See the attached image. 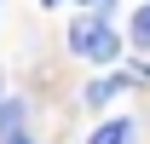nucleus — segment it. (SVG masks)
<instances>
[{
  "label": "nucleus",
  "instance_id": "1",
  "mask_svg": "<svg viewBox=\"0 0 150 144\" xmlns=\"http://www.w3.org/2000/svg\"><path fill=\"white\" fill-rule=\"evenodd\" d=\"M69 52L87 58V64H115V58H121V35H115L104 18H75V29H69Z\"/></svg>",
  "mask_w": 150,
  "mask_h": 144
},
{
  "label": "nucleus",
  "instance_id": "2",
  "mask_svg": "<svg viewBox=\"0 0 150 144\" xmlns=\"http://www.w3.org/2000/svg\"><path fill=\"white\" fill-rule=\"evenodd\" d=\"M121 92H127V75H98V81H93V87H87V92H81V104H110V98H121Z\"/></svg>",
  "mask_w": 150,
  "mask_h": 144
},
{
  "label": "nucleus",
  "instance_id": "3",
  "mask_svg": "<svg viewBox=\"0 0 150 144\" xmlns=\"http://www.w3.org/2000/svg\"><path fill=\"white\" fill-rule=\"evenodd\" d=\"M87 144H133V121H121V115L115 121H98V133Z\"/></svg>",
  "mask_w": 150,
  "mask_h": 144
},
{
  "label": "nucleus",
  "instance_id": "4",
  "mask_svg": "<svg viewBox=\"0 0 150 144\" xmlns=\"http://www.w3.org/2000/svg\"><path fill=\"white\" fill-rule=\"evenodd\" d=\"M12 133H23V104H18V98L0 104V138H12Z\"/></svg>",
  "mask_w": 150,
  "mask_h": 144
},
{
  "label": "nucleus",
  "instance_id": "5",
  "mask_svg": "<svg viewBox=\"0 0 150 144\" xmlns=\"http://www.w3.org/2000/svg\"><path fill=\"white\" fill-rule=\"evenodd\" d=\"M127 29H133V46H150V0H144V6H139V12H133V23H127Z\"/></svg>",
  "mask_w": 150,
  "mask_h": 144
},
{
  "label": "nucleus",
  "instance_id": "6",
  "mask_svg": "<svg viewBox=\"0 0 150 144\" xmlns=\"http://www.w3.org/2000/svg\"><path fill=\"white\" fill-rule=\"evenodd\" d=\"M6 144H29V138H23V133H12V138H6Z\"/></svg>",
  "mask_w": 150,
  "mask_h": 144
},
{
  "label": "nucleus",
  "instance_id": "7",
  "mask_svg": "<svg viewBox=\"0 0 150 144\" xmlns=\"http://www.w3.org/2000/svg\"><path fill=\"white\" fill-rule=\"evenodd\" d=\"M40 6H64V0H40Z\"/></svg>",
  "mask_w": 150,
  "mask_h": 144
},
{
  "label": "nucleus",
  "instance_id": "8",
  "mask_svg": "<svg viewBox=\"0 0 150 144\" xmlns=\"http://www.w3.org/2000/svg\"><path fill=\"white\" fill-rule=\"evenodd\" d=\"M104 6H110V0H104Z\"/></svg>",
  "mask_w": 150,
  "mask_h": 144
}]
</instances>
